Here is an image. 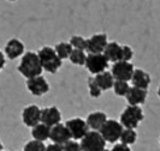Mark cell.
I'll list each match as a JSON object with an SVG mask.
<instances>
[{
  "label": "cell",
  "mask_w": 160,
  "mask_h": 151,
  "mask_svg": "<svg viewBox=\"0 0 160 151\" xmlns=\"http://www.w3.org/2000/svg\"><path fill=\"white\" fill-rule=\"evenodd\" d=\"M106 120H107L106 113H104V111H93L87 116L86 121L88 124L89 128L99 131L101 128V126L106 122Z\"/></svg>",
  "instance_id": "cell-17"
},
{
  "label": "cell",
  "mask_w": 160,
  "mask_h": 151,
  "mask_svg": "<svg viewBox=\"0 0 160 151\" xmlns=\"http://www.w3.org/2000/svg\"><path fill=\"white\" fill-rule=\"evenodd\" d=\"M130 80L132 83V87H141V89H148V87L151 85V76L141 68H136L134 71V74Z\"/></svg>",
  "instance_id": "cell-16"
},
{
  "label": "cell",
  "mask_w": 160,
  "mask_h": 151,
  "mask_svg": "<svg viewBox=\"0 0 160 151\" xmlns=\"http://www.w3.org/2000/svg\"><path fill=\"white\" fill-rule=\"evenodd\" d=\"M119 140L123 144H127V145H132V144L136 143L137 133L135 128H124Z\"/></svg>",
  "instance_id": "cell-21"
},
{
  "label": "cell",
  "mask_w": 160,
  "mask_h": 151,
  "mask_svg": "<svg viewBox=\"0 0 160 151\" xmlns=\"http://www.w3.org/2000/svg\"><path fill=\"white\" fill-rule=\"evenodd\" d=\"M106 140L99 131L92 130L81 139L82 151H102L106 146Z\"/></svg>",
  "instance_id": "cell-4"
},
{
  "label": "cell",
  "mask_w": 160,
  "mask_h": 151,
  "mask_svg": "<svg viewBox=\"0 0 160 151\" xmlns=\"http://www.w3.org/2000/svg\"><path fill=\"white\" fill-rule=\"evenodd\" d=\"M56 52L58 56L62 59V60H65L68 58H70V54L72 52V46L70 45V42H59L56 46Z\"/></svg>",
  "instance_id": "cell-22"
},
{
  "label": "cell",
  "mask_w": 160,
  "mask_h": 151,
  "mask_svg": "<svg viewBox=\"0 0 160 151\" xmlns=\"http://www.w3.org/2000/svg\"><path fill=\"white\" fill-rule=\"evenodd\" d=\"M134 71H135V67L130 61H122V60H119L117 63H113L111 73H112L113 78L116 80L129 82L131 79L132 74H134Z\"/></svg>",
  "instance_id": "cell-7"
},
{
  "label": "cell",
  "mask_w": 160,
  "mask_h": 151,
  "mask_svg": "<svg viewBox=\"0 0 160 151\" xmlns=\"http://www.w3.org/2000/svg\"><path fill=\"white\" fill-rule=\"evenodd\" d=\"M5 54L10 60H15L24 54L23 42L18 39H11L5 46Z\"/></svg>",
  "instance_id": "cell-15"
},
{
  "label": "cell",
  "mask_w": 160,
  "mask_h": 151,
  "mask_svg": "<svg viewBox=\"0 0 160 151\" xmlns=\"http://www.w3.org/2000/svg\"><path fill=\"white\" fill-rule=\"evenodd\" d=\"M102 151H111V150H107V149H106V148H105V149H104V150H102Z\"/></svg>",
  "instance_id": "cell-35"
},
{
  "label": "cell",
  "mask_w": 160,
  "mask_h": 151,
  "mask_svg": "<svg viewBox=\"0 0 160 151\" xmlns=\"http://www.w3.org/2000/svg\"><path fill=\"white\" fill-rule=\"evenodd\" d=\"M27 89L34 96H42L49 91V84L42 76H36L27 79Z\"/></svg>",
  "instance_id": "cell-9"
},
{
  "label": "cell",
  "mask_w": 160,
  "mask_h": 151,
  "mask_svg": "<svg viewBox=\"0 0 160 151\" xmlns=\"http://www.w3.org/2000/svg\"><path fill=\"white\" fill-rule=\"evenodd\" d=\"M6 64V59H5V54L0 50V71L4 68V66Z\"/></svg>",
  "instance_id": "cell-32"
},
{
  "label": "cell",
  "mask_w": 160,
  "mask_h": 151,
  "mask_svg": "<svg viewBox=\"0 0 160 151\" xmlns=\"http://www.w3.org/2000/svg\"><path fill=\"white\" fill-rule=\"evenodd\" d=\"M111 151H131V149H130V146L127 145V144L120 143V144H116L112 149H111Z\"/></svg>",
  "instance_id": "cell-30"
},
{
  "label": "cell",
  "mask_w": 160,
  "mask_h": 151,
  "mask_svg": "<svg viewBox=\"0 0 160 151\" xmlns=\"http://www.w3.org/2000/svg\"><path fill=\"white\" fill-rule=\"evenodd\" d=\"M49 139H51L53 143L63 145V144H65L68 140H70L72 138H71L70 132H69V130L66 127V125L59 122V124H57V125L51 127Z\"/></svg>",
  "instance_id": "cell-11"
},
{
  "label": "cell",
  "mask_w": 160,
  "mask_h": 151,
  "mask_svg": "<svg viewBox=\"0 0 160 151\" xmlns=\"http://www.w3.org/2000/svg\"><path fill=\"white\" fill-rule=\"evenodd\" d=\"M95 82L98 83V85L101 87L102 91H106V90H110L113 87V84H114V78H113L112 73L111 72L104 71L101 73H98L95 74Z\"/></svg>",
  "instance_id": "cell-19"
},
{
  "label": "cell",
  "mask_w": 160,
  "mask_h": 151,
  "mask_svg": "<svg viewBox=\"0 0 160 151\" xmlns=\"http://www.w3.org/2000/svg\"><path fill=\"white\" fill-rule=\"evenodd\" d=\"M46 151H64L63 149V145L57 143H52L46 146Z\"/></svg>",
  "instance_id": "cell-31"
},
{
  "label": "cell",
  "mask_w": 160,
  "mask_h": 151,
  "mask_svg": "<svg viewBox=\"0 0 160 151\" xmlns=\"http://www.w3.org/2000/svg\"><path fill=\"white\" fill-rule=\"evenodd\" d=\"M123 125L120 124V121L117 120H106L101 128L99 130V132L104 137V139L107 143H117L120 139V135L123 132Z\"/></svg>",
  "instance_id": "cell-5"
},
{
  "label": "cell",
  "mask_w": 160,
  "mask_h": 151,
  "mask_svg": "<svg viewBox=\"0 0 160 151\" xmlns=\"http://www.w3.org/2000/svg\"><path fill=\"white\" fill-rule=\"evenodd\" d=\"M60 120H62V114L57 107H47L41 111V122L46 124L49 127L59 124Z\"/></svg>",
  "instance_id": "cell-13"
},
{
  "label": "cell",
  "mask_w": 160,
  "mask_h": 151,
  "mask_svg": "<svg viewBox=\"0 0 160 151\" xmlns=\"http://www.w3.org/2000/svg\"><path fill=\"white\" fill-rule=\"evenodd\" d=\"M70 45L72 46L73 49H82V50H86L87 48V40L83 39L82 36L78 35H75L70 39Z\"/></svg>",
  "instance_id": "cell-27"
},
{
  "label": "cell",
  "mask_w": 160,
  "mask_h": 151,
  "mask_svg": "<svg viewBox=\"0 0 160 151\" xmlns=\"http://www.w3.org/2000/svg\"><path fill=\"white\" fill-rule=\"evenodd\" d=\"M157 94H158V96L160 97V85H159V87H158V91H157Z\"/></svg>",
  "instance_id": "cell-34"
},
{
  "label": "cell",
  "mask_w": 160,
  "mask_h": 151,
  "mask_svg": "<svg viewBox=\"0 0 160 151\" xmlns=\"http://www.w3.org/2000/svg\"><path fill=\"white\" fill-rule=\"evenodd\" d=\"M2 151H4V150H2Z\"/></svg>",
  "instance_id": "cell-38"
},
{
  "label": "cell",
  "mask_w": 160,
  "mask_h": 151,
  "mask_svg": "<svg viewBox=\"0 0 160 151\" xmlns=\"http://www.w3.org/2000/svg\"><path fill=\"white\" fill-rule=\"evenodd\" d=\"M39 58H40L41 65L43 67V70L49 73H56L58 72V70L62 67L63 60L58 56L56 49L52 47H42L38 52Z\"/></svg>",
  "instance_id": "cell-2"
},
{
  "label": "cell",
  "mask_w": 160,
  "mask_h": 151,
  "mask_svg": "<svg viewBox=\"0 0 160 151\" xmlns=\"http://www.w3.org/2000/svg\"><path fill=\"white\" fill-rule=\"evenodd\" d=\"M23 151H46V145L43 144V142L32 139L24 145Z\"/></svg>",
  "instance_id": "cell-25"
},
{
  "label": "cell",
  "mask_w": 160,
  "mask_h": 151,
  "mask_svg": "<svg viewBox=\"0 0 160 151\" xmlns=\"http://www.w3.org/2000/svg\"><path fill=\"white\" fill-rule=\"evenodd\" d=\"M108 60L104 53H89L86 60V67L92 74H98L107 70Z\"/></svg>",
  "instance_id": "cell-6"
},
{
  "label": "cell",
  "mask_w": 160,
  "mask_h": 151,
  "mask_svg": "<svg viewBox=\"0 0 160 151\" xmlns=\"http://www.w3.org/2000/svg\"><path fill=\"white\" fill-rule=\"evenodd\" d=\"M41 111L42 109L36 104L25 107L22 111V120L24 125L28 127H34L35 125L41 122Z\"/></svg>",
  "instance_id": "cell-10"
},
{
  "label": "cell",
  "mask_w": 160,
  "mask_h": 151,
  "mask_svg": "<svg viewBox=\"0 0 160 151\" xmlns=\"http://www.w3.org/2000/svg\"><path fill=\"white\" fill-rule=\"evenodd\" d=\"M120 52H122V46L118 42H108L105 48L104 54L108 61L117 63L120 60Z\"/></svg>",
  "instance_id": "cell-18"
},
{
  "label": "cell",
  "mask_w": 160,
  "mask_h": 151,
  "mask_svg": "<svg viewBox=\"0 0 160 151\" xmlns=\"http://www.w3.org/2000/svg\"><path fill=\"white\" fill-rule=\"evenodd\" d=\"M10 1H16V0H10Z\"/></svg>",
  "instance_id": "cell-36"
},
{
  "label": "cell",
  "mask_w": 160,
  "mask_h": 151,
  "mask_svg": "<svg viewBox=\"0 0 160 151\" xmlns=\"http://www.w3.org/2000/svg\"><path fill=\"white\" fill-rule=\"evenodd\" d=\"M17 70L27 79L36 77V76H41V73L43 71V67L41 65L39 54L34 53V52L24 53Z\"/></svg>",
  "instance_id": "cell-1"
},
{
  "label": "cell",
  "mask_w": 160,
  "mask_h": 151,
  "mask_svg": "<svg viewBox=\"0 0 160 151\" xmlns=\"http://www.w3.org/2000/svg\"><path fill=\"white\" fill-rule=\"evenodd\" d=\"M143 111L140 106L129 104L120 114L119 121L124 128H136L138 124L143 120Z\"/></svg>",
  "instance_id": "cell-3"
},
{
  "label": "cell",
  "mask_w": 160,
  "mask_h": 151,
  "mask_svg": "<svg viewBox=\"0 0 160 151\" xmlns=\"http://www.w3.org/2000/svg\"><path fill=\"white\" fill-rule=\"evenodd\" d=\"M159 144H160V138H159Z\"/></svg>",
  "instance_id": "cell-37"
},
{
  "label": "cell",
  "mask_w": 160,
  "mask_h": 151,
  "mask_svg": "<svg viewBox=\"0 0 160 151\" xmlns=\"http://www.w3.org/2000/svg\"><path fill=\"white\" fill-rule=\"evenodd\" d=\"M107 43V36L105 34H95L87 40L86 50L89 53H104Z\"/></svg>",
  "instance_id": "cell-12"
},
{
  "label": "cell",
  "mask_w": 160,
  "mask_h": 151,
  "mask_svg": "<svg viewBox=\"0 0 160 151\" xmlns=\"http://www.w3.org/2000/svg\"><path fill=\"white\" fill-rule=\"evenodd\" d=\"M69 59H70V61H71L73 65L83 66V65H86L87 55H86L84 50H82V49H72Z\"/></svg>",
  "instance_id": "cell-23"
},
{
  "label": "cell",
  "mask_w": 160,
  "mask_h": 151,
  "mask_svg": "<svg viewBox=\"0 0 160 151\" xmlns=\"http://www.w3.org/2000/svg\"><path fill=\"white\" fill-rule=\"evenodd\" d=\"M65 125H66V127H68L70 134H71V138L75 140L82 139L89 131V126L87 121L81 119V118H72V119L68 120L65 122Z\"/></svg>",
  "instance_id": "cell-8"
},
{
  "label": "cell",
  "mask_w": 160,
  "mask_h": 151,
  "mask_svg": "<svg viewBox=\"0 0 160 151\" xmlns=\"http://www.w3.org/2000/svg\"><path fill=\"white\" fill-rule=\"evenodd\" d=\"M4 150V145H2V143L0 142V151H2Z\"/></svg>",
  "instance_id": "cell-33"
},
{
  "label": "cell",
  "mask_w": 160,
  "mask_h": 151,
  "mask_svg": "<svg viewBox=\"0 0 160 151\" xmlns=\"http://www.w3.org/2000/svg\"><path fill=\"white\" fill-rule=\"evenodd\" d=\"M63 149L64 151H82L81 143L76 142L75 139H70L65 144H63Z\"/></svg>",
  "instance_id": "cell-28"
},
{
  "label": "cell",
  "mask_w": 160,
  "mask_h": 151,
  "mask_svg": "<svg viewBox=\"0 0 160 151\" xmlns=\"http://www.w3.org/2000/svg\"><path fill=\"white\" fill-rule=\"evenodd\" d=\"M147 89H141V87H131L129 89L128 94L125 95L127 97V101L129 104L131 106H140V104H143L147 100Z\"/></svg>",
  "instance_id": "cell-14"
},
{
  "label": "cell",
  "mask_w": 160,
  "mask_h": 151,
  "mask_svg": "<svg viewBox=\"0 0 160 151\" xmlns=\"http://www.w3.org/2000/svg\"><path fill=\"white\" fill-rule=\"evenodd\" d=\"M49 134H51V127L43 122H39L32 130V138L36 140H40V142H45V140L49 139Z\"/></svg>",
  "instance_id": "cell-20"
},
{
  "label": "cell",
  "mask_w": 160,
  "mask_h": 151,
  "mask_svg": "<svg viewBox=\"0 0 160 151\" xmlns=\"http://www.w3.org/2000/svg\"><path fill=\"white\" fill-rule=\"evenodd\" d=\"M130 85L125 80H114L113 84V91L117 96H125L128 94Z\"/></svg>",
  "instance_id": "cell-24"
},
{
  "label": "cell",
  "mask_w": 160,
  "mask_h": 151,
  "mask_svg": "<svg viewBox=\"0 0 160 151\" xmlns=\"http://www.w3.org/2000/svg\"><path fill=\"white\" fill-rule=\"evenodd\" d=\"M134 56V50L129 46H122V52H120V60L122 61H130Z\"/></svg>",
  "instance_id": "cell-29"
},
{
  "label": "cell",
  "mask_w": 160,
  "mask_h": 151,
  "mask_svg": "<svg viewBox=\"0 0 160 151\" xmlns=\"http://www.w3.org/2000/svg\"><path fill=\"white\" fill-rule=\"evenodd\" d=\"M88 89H89V95L93 98H98L100 97L102 94L101 87L98 85V83L95 82L94 78H88Z\"/></svg>",
  "instance_id": "cell-26"
}]
</instances>
